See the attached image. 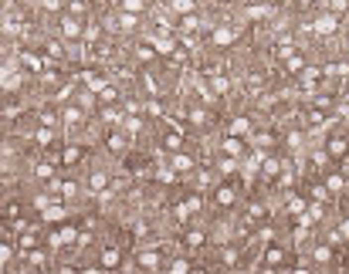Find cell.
<instances>
[{"label": "cell", "instance_id": "obj_1", "mask_svg": "<svg viewBox=\"0 0 349 274\" xmlns=\"http://www.w3.org/2000/svg\"><path fill=\"white\" fill-rule=\"evenodd\" d=\"M312 31H315V34H322V38H329V34H336V31H339V17L329 10V14H322V17L312 20Z\"/></svg>", "mask_w": 349, "mask_h": 274}, {"label": "cell", "instance_id": "obj_2", "mask_svg": "<svg viewBox=\"0 0 349 274\" xmlns=\"http://www.w3.org/2000/svg\"><path fill=\"white\" fill-rule=\"evenodd\" d=\"M81 34H85V31H81V24H78V17H71V14H65V17H61V38H65V41H78Z\"/></svg>", "mask_w": 349, "mask_h": 274}, {"label": "cell", "instance_id": "obj_3", "mask_svg": "<svg viewBox=\"0 0 349 274\" xmlns=\"http://www.w3.org/2000/svg\"><path fill=\"white\" fill-rule=\"evenodd\" d=\"M220 149H224V156H241V149H244V142H241V136H231V132H227V139H224V142H220Z\"/></svg>", "mask_w": 349, "mask_h": 274}, {"label": "cell", "instance_id": "obj_4", "mask_svg": "<svg viewBox=\"0 0 349 274\" xmlns=\"http://www.w3.org/2000/svg\"><path fill=\"white\" fill-rule=\"evenodd\" d=\"M170 166H173L176 173H190V169H194V159L187 156V153H180V149H176L173 156H170Z\"/></svg>", "mask_w": 349, "mask_h": 274}, {"label": "cell", "instance_id": "obj_5", "mask_svg": "<svg viewBox=\"0 0 349 274\" xmlns=\"http://www.w3.org/2000/svg\"><path fill=\"white\" fill-rule=\"evenodd\" d=\"M234 38H237V31H234V27H217V31L210 34L213 44H234Z\"/></svg>", "mask_w": 349, "mask_h": 274}, {"label": "cell", "instance_id": "obj_6", "mask_svg": "<svg viewBox=\"0 0 349 274\" xmlns=\"http://www.w3.org/2000/svg\"><path fill=\"white\" fill-rule=\"evenodd\" d=\"M81 81H85L88 92H102V88H105V78H98L95 71H81Z\"/></svg>", "mask_w": 349, "mask_h": 274}, {"label": "cell", "instance_id": "obj_7", "mask_svg": "<svg viewBox=\"0 0 349 274\" xmlns=\"http://www.w3.org/2000/svg\"><path fill=\"white\" fill-rule=\"evenodd\" d=\"M349 153V142L343 136H336V139H329V156H336V159H343Z\"/></svg>", "mask_w": 349, "mask_h": 274}, {"label": "cell", "instance_id": "obj_8", "mask_svg": "<svg viewBox=\"0 0 349 274\" xmlns=\"http://www.w3.org/2000/svg\"><path fill=\"white\" fill-rule=\"evenodd\" d=\"M81 156H85V149H81V146H68V149L61 153V163H65V166H75Z\"/></svg>", "mask_w": 349, "mask_h": 274}, {"label": "cell", "instance_id": "obj_9", "mask_svg": "<svg viewBox=\"0 0 349 274\" xmlns=\"http://www.w3.org/2000/svg\"><path fill=\"white\" fill-rule=\"evenodd\" d=\"M44 220L48 223H61V220H68V210L65 207H44Z\"/></svg>", "mask_w": 349, "mask_h": 274}, {"label": "cell", "instance_id": "obj_10", "mask_svg": "<svg viewBox=\"0 0 349 274\" xmlns=\"http://www.w3.org/2000/svg\"><path fill=\"white\" fill-rule=\"evenodd\" d=\"M281 169H285V166H281L278 159L265 156V163H261V173H265V176H281Z\"/></svg>", "mask_w": 349, "mask_h": 274}, {"label": "cell", "instance_id": "obj_11", "mask_svg": "<svg viewBox=\"0 0 349 274\" xmlns=\"http://www.w3.org/2000/svg\"><path fill=\"white\" fill-rule=\"evenodd\" d=\"M139 268L156 271V268H159V254H156V251H142V254H139Z\"/></svg>", "mask_w": 349, "mask_h": 274}, {"label": "cell", "instance_id": "obj_12", "mask_svg": "<svg viewBox=\"0 0 349 274\" xmlns=\"http://www.w3.org/2000/svg\"><path fill=\"white\" fill-rule=\"evenodd\" d=\"M248 132H251V118H234L231 122V136H248Z\"/></svg>", "mask_w": 349, "mask_h": 274}, {"label": "cell", "instance_id": "obj_13", "mask_svg": "<svg viewBox=\"0 0 349 274\" xmlns=\"http://www.w3.org/2000/svg\"><path fill=\"white\" fill-rule=\"evenodd\" d=\"M88 186H92V193H102V190L109 186V176H105V173H92V176H88Z\"/></svg>", "mask_w": 349, "mask_h": 274}, {"label": "cell", "instance_id": "obj_14", "mask_svg": "<svg viewBox=\"0 0 349 274\" xmlns=\"http://www.w3.org/2000/svg\"><path fill=\"white\" fill-rule=\"evenodd\" d=\"M322 214H326L322 203H312V207H305V217H302V220H305V223H315V220H322Z\"/></svg>", "mask_w": 349, "mask_h": 274}, {"label": "cell", "instance_id": "obj_15", "mask_svg": "<svg viewBox=\"0 0 349 274\" xmlns=\"http://www.w3.org/2000/svg\"><path fill=\"white\" fill-rule=\"evenodd\" d=\"M81 122H85V112H81V109H68V112H65V125L75 129V125H81Z\"/></svg>", "mask_w": 349, "mask_h": 274}, {"label": "cell", "instance_id": "obj_16", "mask_svg": "<svg viewBox=\"0 0 349 274\" xmlns=\"http://www.w3.org/2000/svg\"><path fill=\"white\" fill-rule=\"evenodd\" d=\"M105 146H109L112 153H122V149H126V136H122V132H112V136L105 139Z\"/></svg>", "mask_w": 349, "mask_h": 274}, {"label": "cell", "instance_id": "obj_17", "mask_svg": "<svg viewBox=\"0 0 349 274\" xmlns=\"http://www.w3.org/2000/svg\"><path fill=\"white\" fill-rule=\"evenodd\" d=\"M136 58L139 61H153L156 58V44H153V41H149V44H139V48H136Z\"/></svg>", "mask_w": 349, "mask_h": 274}, {"label": "cell", "instance_id": "obj_18", "mask_svg": "<svg viewBox=\"0 0 349 274\" xmlns=\"http://www.w3.org/2000/svg\"><path fill=\"white\" fill-rule=\"evenodd\" d=\"M234 200H237V196H234L231 186H220V190H217V203H220V207H231Z\"/></svg>", "mask_w": 349, "mask_h": 274}, {"label": "cell", "instance_id": "obj_19", "mask_svg": "<svg viewBox=\"0 0 349 274\" xmlns=\"http://www.w3.org/2000/svg\"><path fill=\"white\" fill-rule=\"evenodd\" d=\"M326 186H329V193H343V190H346V176H339V173H336V176L326 179Z\"/></svg>", "mask_w": 349, "mask_h": 274}, {"label": "cell", "instance_id": "obj_20", "mask_svg": "<svg viewBox=\"0 0 349 274\" xmlns=\"http://www.w3.org/2000/svg\"><path fill=\"white\" fill-rule=\"evenodd\" d=\"M163 146H166V149H170V153H176V149H180V146H183V136H180V132H170V136L163 139Z\"/></svg>", "mask_w": 349, "mask_h": 274}, {"label": "cell", "instance_id": "obj_21", "mask_svg": "<svg viewBox=\"0 0 349 274\" xmlns=\"http://www.w3.org/2000/svg\"><path fill=\"white\" fill-rule=\"evenodd\" d=\"M285 261V251L281 247H268V254H265V264H281Z\"/></svg>", "mask_w": 349, "mask_h": 274}, {"label": "cell", "instance_id": "obj_22", "mask_svg": "<svg viewBox=\"0 0 349 274\" xmlns=\"http://www.w3.org/2000/svg\"><path fill=\"white\" fill-rule=\"evenodd\" d=\"M180 27H183V31H187V34H194L197 27H200V20H197L194 14H183V20H180Z\"/></svg>", "mask_w": 349, "mask_h": 274}, {"label": "cell", "instance_id": "obj_23", "mask_svg": "<svg viewBox=\"0 0 349 274\" xmlns=\"http://www.w3.org/2000/svg\"><path fill=\"white\" fill-rule=\"evenodd\" d=\"M119 24L129 31V27H136V24H139V14H129V10H122V14H119Z\"/></svg>", "mask_w": 349, "mask_h": 274}, {"label": "cell", "instance_id": "obj_24", "mask_svg": "<svg viewBox=\"0 0 349 274\" xmlns=\"http://www.w3.org/2000/svg\"><path fill=\"white\" fill-rule=\"evenodd\" d=\"M24 64H27L31 71H41V68H44V61H41L38 55H27V51H24Z\"/></svg>", "mask_w": 349, "mask_h": 274}, {"label": "cell", "instance_id": "obj_25", "mask_svg": "<svg viewBox=\"0 0 349 274\" xmlns=\"http://www.w3.org/2000/svg\"><path fill=\"white\" fill-rule=\"evenodd\" d=\"M34 176H38V179H51V176H55V169H51L48 163H38V166H34Z\"/></svg>", "mask_w": 349, "mask_h": 274}, {"label": "cell", "instance_id": "obj_26", "mask_svg": "<svg viewBox=\"0 0 349 274\" xmlns=\"http://www.w3.org/2000/svg\"><path fill=\"white\" fill-rule=\"evenodd\" d=\"M102 264H105V268H116V264H119V251H116V247H109V251L102 254Z\"/></svg>", "mask_w": 349, "mask_h": 274}, {"label": "cell", "instance_id": "obj_27", "mask_svg": "<svg viewBox=\"0 0 349 274\" xmlns=\"http://www.w3.org/2000/svg\"><path fill=\"white\" fill-rule=\"evenodd\" d=\"M285 64H288V71H302L305 68V61L298 58V55H285Z\"/></svg>", "mask_w": 349, "mask_h": 274}, {"label": "cell", "instance_id": "obj_28", "mask_svg": "<svg viewBox=\"0 0 349 274\" xmlns=\"http://www.w3.org/2000/svg\"><path fill=\"white\" fill-rule=\"evenodd\" d=\"M194 0H173V10H180V14H194Z\"/></svg>", "mask_w": 349, "mask_h": 274}, {"label": "cell", "instance_id": "obj_29", "mask_svg": "<svg viewBox=\"0 0 349 274\" xmlns=\"http://www.w3.org/2000/svg\"><path fill=\"white\" fill-rule=\"evenodd\" d=\"M142 112H149V115H163V105H159V98H149V102L142 105Z\"/></svg>", "mask_w": 349, "mask_h": 274}, {"label": "cell", "instance_id": "obj_30", "mask_svg": "<svg viewBox=\"0 0 349 274\" xmlns=\"http://www.w3.org/2000/svg\"><path fill=\"white\" fill-rule=\"evenodd\" d=\"M187 247H204V234L200 230H190L187 234Z\"/></svg>", "mask_w": 349, "mask_h": 274}, {"label": "cell", "instance_id": "obj_31", "mask_svg": "<svg viewBox=\"0 0 349 274\" xmlns=\"http://www.w3.org/2000/svg\"><path fill=\"white\" fill-rule=\"evenodd\" d=\"M142 7H146L142 0H122V10H129V14H139Z\"/></svg>", "mask_w": 349, "mask_h": 274}, {"label": "cell", "instance_id": "obj_32", "mask_svg": "<svg viewBox=\"0 0 349 274\" xmlns=\"http://www.w3.org/2000/svg\"><path fill=\"white\" fill-rule=\"evenodd\" d=\"M58 190H61V196H65V200H68V196H75V183H71V179H65V183H58Z\"/></svg>", "mask_w": 349, "mask_h": 274}, {"label": "cell", "instance_id": "obj_33", "mask_svg": "<svg viewBox=\"0 0 349 274\" xmlns=\"http://www.w3.org/2000/svg\"><path fill=\"white\" fill-rule=\"evenodd\" d=\"M234 169H237V159H234V156L220 159V173H234Z\"/></svg>", "mask_w": 349, "mask_h": 274}, {"label": "cell", "instance_id": "obj_34", "mask_svg": "<svg viewBox=\"0 0 349 274\" xmlns=\"http://www.w3.org/2000/svg\"><path fill=\"white\" fill-rule=\"evenodd\" d=\"M71 240H78V230L75 227H61V244H71Z\"/></svg>", "mask_w": 349, "mask_h": 274}, {"label": "cell", "instance_id": "obj_35", "mask_svg": "<svg viewBox=\"0 0 349 274\" xmlns=\"http://www.w3.org/2000/svg\"><path fill=\"white\" fill-rule=\"evenodd\" d=\"M98 95H102V102H116V85H105V88H102V92H98Z\"/></svg>", "mask_w": 349, "mask_h": 274}, {"label": "cell", "instance_id": "obj_36", "mask_svg": "<svg viewBox=\"0 0 349 274\" xmlns=\"http://www.w3.org/2000/svg\"><path fill=\"white\" fill-rule=\"evenodd\" d=\"M312 196H315L319 203H326V200H329V186H312Z\"/></svg>", "mask_w": 349, "mask_h": 274}, {"label": "cell", "instance_id": "obj_37", "mask_svg": "<svg viewBox=\"0 0 349 274\" xmlns=\"http://www.w3.org/2000/svg\"><path fill=\"white\" fill-rule=\"evenodd\" d=\"M173 271L176 274H187V271H190V261H187V257H176V261H173Z\"/></svg>", "mask_w": 349, "mask_h": 274}, {"label": "cell", "instance_id": "obj_38", "mask_svg": "<svg viewBox=\"0 0 349 274\" xmlns=\"http://www.w3.org/2000/svg\"><path fill=\"white\" fill-rule=\"evenodd\" d=\"M27 261H31V264H44V251L31 247V251H27Z\"/></svg>", "mask_w": 349, "mask_h": 274}, {"label": "cell", "instance_id": "obj_39", "mask_svg": "<svg viewBox=\"0 0 349 274\" xmlns=\"http://www.w3.org/2000/svg\"><path fill=\"white\" fill-rule=\"evenodd\" d=\"M346 7H349V0H332V3H329V10L336 14V17H339V14H343Z\"/></svg>", "mask_w": 349, "mask_h": 274}, {"label": "cell", "instance_id": "obj_40", "mask_svg": "<svg viewBox=\"0 0 349 274\" xmlns=\"http://www.w3.org/2000/svg\"><path fill=\"white\" fill-rule=\"evenodd\" d=\"M227 88H231V81H227V78H220V75L213 78V92H227Z\"/></svg>", "mask_w": 349, "mask_h": 274}, {"label": "cell", "instance_id": "obj_41", "mask_svg": "<svg viewBox=\"0 0 349 274\" xmlns=\"http://www.w3.org/2000/svg\"><path fill=\"white\" fill-rule=\"evenodd\" d=\"M329 247H315V261H319V264H326V261H329Z\"/></svg>", "mask_w": 349, "mask_h": 274}, {"label": "cell", "instance_id": "obj_42", "mask_svg": "<svg viewBox=\"0 0 349 274\" xmlns=\"http://www.w3.org/2000/svg\"><path fill=\"white\" fill-rule=\"evenodd\" d=\"M38 142H41V146H48V142H51V129H48V125H44V129H38Z\"/></svg>", "mask_w": 349, "mask_h": 274}, {"label": "cell", "instance_id": "obj_43", "mask_svg": "<svg viewBox=\"0 0 349 274\" xmlns=\"http://www.w3.org/2000/svg\"><path fill=\"white\" fill-rule=\"evenodd\" d=\"M204 118H207V112H204V109H194V112H190V122H194V125H200Z\"/></svg>", "mask_w": 349, "mask_h": 274}, {"label": "cell", "instance_id": "obj_44", "mask_svg": "<svg viewBox=\"0 0 349 274\" xmlns=\"http://www.w3.org/2000/svg\"><path fill=\"white\" fill-rule=\"evenodd\" d=\"M34 244H38V240H34V234H24V237H20V247H24V251H31Z\"/></svg>", "mask_w": 349, "mask_h": 274}, {"label": "cell", "instance_id": "obj_45", "mask_svg": "<svg viewBox=\"0 0 349 274\" xmlns=\"http://www.w3.org/2000/svg\"><path fill=\"white\" fill-rule=\"evenodd\" d=\"M55 122H58V118H55V112H41V125H48V129H51Z\"/></svg>", "mask_w": 349, "mask_h": 274}, {"label": "cell", "instance_id": "obj_46", "mask_svg": "<svg viewBox=\"0 0 349 274\" xmlns=\"http://www.w3.org/2000/svg\"><path fill=\"white\" fill-rule=\"evenodd\" d=\"M68 10H71V17H78V14L85 10V3H81V0H71V3H68Z\"/></svg>", "mask_w": 349, "mask_h": 274}, {"label": "cell", "instance_id": "obj_47", "mask_svg": "<svg viewBox=\"0 0 349 274\" xmlns=\"http://www.w3.org/2000/svg\"><path fill=\"white\" fill-rule=\"evenodd\" d=\"M44 10H61V0H41Z\"/></svg>", "mask_w": 349, "mask_h": 274}, {"label": "cell", "instance_id": "obj_48", "mask_svg": "<svg viewBox=\"0 0 349 274\" xmlns=\"http://www.w3.org/2000/svg\"><path fill=\"white\" fill-rule=\"evenodd\" d=\"M251 220H265V207L254 203V207H251Z\"/></svg>", "mask_w": 349, "mask_h": 274}, {"label": "cell", "instance_id": "obj_49", "mask_svg": "<svg viewBox=\"0 0 349 274\" xmlns=\"http://www.w3.org/2000/svg\"><path fill=\"white\" fill-rule=\"evenodd\" d=\"M288 210H291V214H302V210H305V203H302V200H291Z\"/></svg>", "mask_w": 349, "mask_h": 274}, {"label": "cell", "instance_id": "obj_50", "mask_svg": "<svg viewBox=\"0 0 349 274\" xmlns=\"http://www.w3.org/2000/svg\"><path fill=\"white\" fill-rule=\"evenodd\" d=\"M248 14H251V17H268V7H251Z\"/></svg>", "mask_w": 349, "mask_h": 274}, {"label": "cell", "instance_id": "obj_51", "mask_svg": "<svg viewBox=\"0 0 349 274\" xmlns=\"http://www.w3.org/2000/svg\"><path fill=\"white\" fill-rule=\"evenodd\" d=\"M48 55H51V58H58V55H61V44H55V41H51V44H48Z\"/></svg>", "mask_w": 349, "mask_h": 274}, {"label": "cell", "instance_id": "obj_52", "mask_svg": "<svg viewBox=\"0 0 349 274\" xmlns=\"http://www.w3.org/2000/svg\"><path fill=\"white\" fill-rule=\"evenodd\" d=\"M126 129H129V132H139V118L133 115V118H129V122H126Z\"/></svg>", "mask_w": 349, "mask_h": 274}, {"label": "cell", "instance_id": "obj_53", "mask_svg": "<svg viewBox=\"0 0 349 274\" xmlns=\"http://www.w3.org/2000/svg\"><path fill=\"white\" fill-rule=\"evenodd\" d=\"M7 257H10V247H7V244H0V264H3Z\"/></svg>", "mask_w": 349, "mask_h": 274}, {"label": "cell", "instance_id": "obj_54", "mask_svg": "<svg viewBox=\"0 0 349 274\" xmlns=\"http://www.w3.org/2000/svg\"><path fill=\"white\" fill-rule=\"evenodd\" d=\"M339 234H343V237H349V220H343V227H339Z\"/></svg>", "mask_w": 349, "mask_h": 274}, {"label": "cell", "instance_id": "obj_55", "mask_svg": "<svg viewBox=\"0 0 349 274\" xmlns=\"http://www.w3.org/2000/svg\"><path fill=\"white\" fill-rule=\"evenodd\" d=\"M298 3H305V7H309V3H315V0H298Z\"/></svg>", "mask_w": 349, "mask_h": 274}, {"label": "cell", "instance_id": "obj_56", "mask_svg": "<svg viewBox=\"0 0 349 274\" xmlns=\"http://www.w3.org/2000/svg\"><path fill=\"white\" fill-rule=\"evenodd\" d=\"M346 190H349V183H346Z\"/></svg>", "mask_w": 349, "mask_h": 274}]
</instances>
